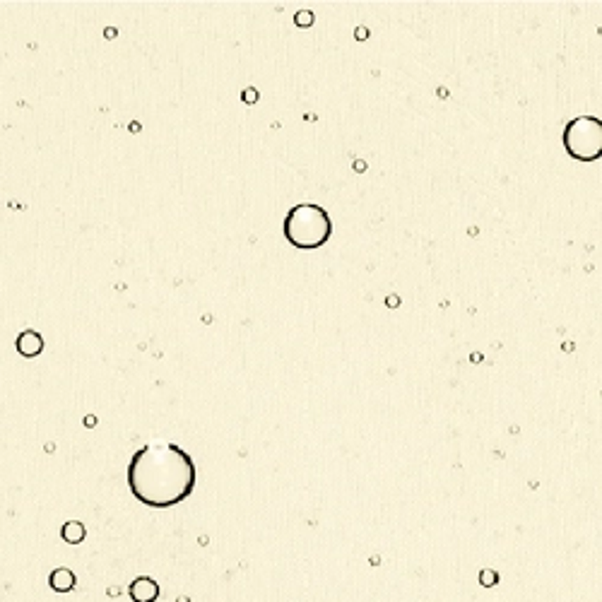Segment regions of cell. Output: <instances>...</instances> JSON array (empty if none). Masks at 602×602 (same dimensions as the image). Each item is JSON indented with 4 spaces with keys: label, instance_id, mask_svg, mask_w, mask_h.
I'll return each instance as SVG.
<instances>
[{
    "label": "cell",
    "instance_id": "obj_1",
    "mask_svg": "<svg viewBox=\"0 0 602 602\" xmlns=\"http://www.w3.org/2000/svg\"><path fill=\"white\" fill-rule=\"evenodd\" d=\"M195 463L176 443H148L128 463V489L143 506L171 508L195 489Z\"/></svg>",
    "mask_w": 602,
    "mask_h": 602
},
{
    "label": "cell",
    "instance_id": "obj_2",
    "mask_svg": "<svg viewBox=\"0 0 602 602\" xmlns=\"http://www.w3.org/2000/svg\"><path fill=\"white\" fill-rule=\"evenodd\" d=\"M333 236V220L328 210L316 203H301L287 213L285 217V238L294 248L313 251L328 243Z\"/></svg>",
    "mask_w": 602,
    "mask_h": 602
},
{
    "label": "cell",
    "instance_id": "obj_3",
    "mask_svg": "<svg viewBox=\"0 0 602 602\" xmlns=\"http://www.w3.org/2000/svg\"><path fill=\"white\" fill-rule=\"evenodd\" d=\"M564 150L571 159L595 162L602 157V121L598 116H578L566 123L561 135Z\"/></svg>",
    "mask_w": 602,
    "mask_h": 602
},
{
    "label": "cell",
    "instance_id": "obj_4",
    "mask_svg": "<svg viewBox=\"0 0 602 602\" xmlns=\"http://www.w3.org/2000/svg\"><path fill=\"white\" fill-rule=\"evenodd\" d=\"M128 595L133 602H155L159 598V585H157L155 578L140 576L128 585Z\"/></svg>",
    "mask_w": 602,
    "mask_h": 602
},
{
    "label": "cell",
    "instance_id": "obj_5",
    "mask_svg": "<svg viewBox=\"0 0 602 602\" xmlns=\"http://www.w3.org/2000/svg\"><path fill=\"white\" fill-rule=\"evenodd\" d=\"M17 352L22 357H27V359H31V357H39L43 352V340L41 335L36 333V330H24V333H20L17 338Z\"/></svg>",
    "mask_w": 602,
    "mask_h": 602
},
{
    "label": "cell",
    "instance_id": "obj_6",
    "mask_svg": "<svg viewBox=\"0 0 602 602\" xmlns=\"http://www.w3.org/2000/svg\"><path fill=\"white\" fill-rule=\"evenodd\" d=\"M75 583H78L75 573L65 566L51 571V576H48V585H51V590H56V593H70V590L75 588Z\"/></svg>",
    "mask_w": 602,
    "mask_h": 602
},
{
    "label": "cell",
    "instance_id": "obj_7",
    "mask_svg": "<svg viewBox=\"0 0 602 602\" xmlns=\"http://www.w3.org/2000/svg\"><path fill=\"white\" fill-rule=\"evenodd\" d=\"M87 535V528L80 520H68V523L61 528V538L68 542V545H80Z\"/></svg>",
    "mask_w": 602,
    "mask_h": 602
},
{
    "label": "cell",
    "instance_id": "obj_8",
    "mask_svg": "<svg viewBox=\"0 0 602 602\" xmlns=\"http://www.w3.org/2000/svg\"><path fill=\"white\" fill-rule=\"evenodd\" d=\"M296 22H299V27H311L313 15L311 13H299V15H296Z\"/></svg>",
    "mask_w": 602,
    "mask_h": 602
},
{
    "label": "cell",
    "instance_id": "obj_9",
    "mask_svg": "<svg viewBox=\"0 0 602 602\" xmlns=\"http://www.w3.org/2000/svg\"><path fill=\"white\" fill-rule=\"evenodd\" d=\"M482 581H485V585H494V581H496V573H482Z\"/></svg>",
    "mask_w": 602,
    "mask_h": 602
}]
</instances>
